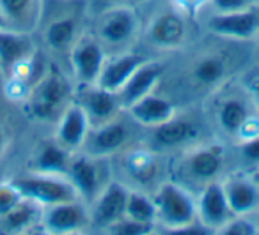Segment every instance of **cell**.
Instances as JSON below:
<instances>
[{
  "instance_id": "1",
  "label": "cell",
  "mask_w": 259,
  "mask_h": 235,
  "mask_svg": "<svg viewBox=\"0 0 259 235\" xmlns=\"http://www.w3.org/2000/svg\"><path fill=\"white\" fill-rule=\"evenodd\" d=\"M11 182L22 193L23 198L32 200L41 207L78 200V193H76L75 186L71 184V181L57 173L34 171V173L18 177Z\"/></svg>"
},
{
  "instance_id": "2",
  "label": "cell",
  "mask_w": 259,
  "mask_h": 235,
  "mask_svg": "<svg viewBox=\"0 0 259 235\" xmlns=\"http://www.w3.org/2000/svg\"><path fill=\"white\" fill-rule=\"evenodd\" d=\"M69 83L61 73L50 71L30 90L29 110L37 121H59L69 99Z\"/></svg>"
},
{
  "instance_id": "3",
  "label": "cell",
  "mask_w": 259,
  "mask_h": 235,
  "mask_svg": "<svg viewBox=\"0 0 259 235\" xmlns=\"http://www.w3.org/2000/svg\"><path fill=\"white\" fill-rule=\"evenodd\" d=\"M153 200L156 205V219H160L170 230L195 223L197 207L190 195L178 184H162Z\"/></svg>"
},
{
  "instance_id": "4",
  "label": "cell",
  "mask_w": 259,
  "mask_h": 235,
  "mask_svg": "<svg viewBox=\"0 0 259 235\" xmlns=\"http://www.w3.org/2000/svg\"><path fill=\"white\" fill-rule=\"evenodd\" d=\"M89 221L87 210L78 200L55 203V205L43 207L41 223L43 228L50 233H69L83 228Z\"/></svg>"
},
{
  "instance_id": "5",
  "label": "cell",
  "mask_w": 259,
  "mask_h": 235,
  "mask_svg": "<svg viewBox=\"0 0 259 235\" xmlns=\"http://www.w3.org/2000/svg\"><path fill=\"white\" fill-rule=\"evenodd\" d=\"M32 57L34 44L27 32L11 29V27L0 29V71L11 76V73L20 64Z\"/></svg>"
},
{
  "instance_id": "6",
  "label": "cell",
  "mask_w": 259,
  "mask_h": 235,
  "mask_svg": "<svg viewBox=\"0 0 259 235\" xmlns=\"http://www.w3.org/2000/svg\"><path fill=\"white\" fill-rule=\"evenodd\" d=\"M208 27L217 36L248 39L259 32V15L252 9L233 13H217L209 18Z\"/></svg>"
},
{
  "instance_id": "7",
  "label": "cell",
  "mask_w": 259,
  "mask_h": 235,
  "mask_svg": "<svg viewBox=\"0 0 259 235\" xmlns=\"http://www.w3.org/2000/svg\"><path fill=\"white\" fill-rule=\"evenodd\" d=\"M197 214L201 217L202 224L211 228H222L227 221L234 217L233 210L229 209L226 193H224V184L219 182H209L202 191L201 198L197 202Z\"/></svg>"
},
{
  "instance_id": "8",
  "label": "cell",
  "mask_w": 259,
  "mask_h": 235,
  "mask_svg": "<svg viewBox=\"0 0 259 235\" xmlns=\"http://www.w3.org/2000/svg\"><path fill=\"white\" fill-rule=\"evenodd\" d=\"M128 189L119 182H110L98 196L96 207L93 212V223L98 228H108L124 217Z\"/></svg>"
},
{
  "instance_id": "9",
  "label": "cell",
  "mask_w": 259,
  "mask_h": 235,
  "mask_svg": "<svg viewBox=\"0 0 259 235\" xmlns=\"http://www.w3.org/2000/svg\"><path fill=\"white\" fill-rule=\"evenodd\" d=\"M87 129H89V117L85 110L78 103L68 104L59 117L57 143H61L68 150L78 149L80 145L85 143Z\"/></svg>"
},
{
  "instance_id": "10",
  "label": "cell",
  "mask_w": 259,
  "mask_h": 235,
  "mask_svg": "<svg viewBox=\"0 0 259 235\" xmlns=\"http://www.w3.org/2000/svg\"><path fill=\"white\" fill-rule=\"evenodd\" d=\"M71 64L76 78L87 85H96L105 64V55L96 41H80L71 53Z\"/></svg>"
},
{
  "instance_id": "11",
  "label": "cell",
  "mask_w": 259,
  "mask_h": 235,
  "mask_svg": "<svg viewBox=\"0 0 259 235\" xmlns=\"http://www.w3.org/2000/svg\"><path fill=\"white\" fill-rule=\"evenodd\" d=\"M162 69L155 64H142L134 71V75L130 76L128 82L121 87V90L117 92L119 104L122 106H132L134 103H137L139 99H142L144 96L151 94L153 87L156 85Z\"/></svg>"
},
{
  "instance_id": "12",
  "label": "cell",
  "mask_w": 259,
  "mask_h": 235,
  "mask_svg": "<svg viewBox=\"0 0 259 235\" xmlns=\"http://www.w3.org/2000/svg\"><path fill=\"white\" fill-rule=\"evenodd\" d=\"M146 62V58L142 55H121V57L114 58V61H105L103 69L100 73L96 85L101 87L105 90L117 94L121 90V87L128 82V78L134 75V71Z\"/></svg>"
},
{
  "instance_id": "13",
  "label": "cell",
  "mask_w": 259,
  "mask_h": 235,
  "mask_svg": "<svg viewBox=\"0 0 259 235\" xmlns=\"http://www.w3.org/2000/svg\"><path fill=\"white\" fill-rule=\"evenodd\" d=\"M68 179L75 186L78 196L91 200L100 191V170L98 164L87 156H76L69 161L68 166Z\"/></svg>"
},
{
  "instance_id": "14",
  "label": "cell",
  "mask_w": 259,
  "mask_h": 235,
  "mask_svg": "<svg viewBox=\"0 0 259 235\" xmlns=\"http://www.w3.org/2000/svg\"><path fill=\"white\" fill-rule=\"evenodd\" d=\"M229 209L234 216H245L259 207V188L252 179H231L224 184Z\"/></svg>"
},
{
  "instance_id": "15",
  "label": "cell",
  "mask_w": 259,
  "mask_h": 235,
  "mask_svg": "<svg viewBox=\"0 0 259 235\" xmlns=\"http://www.w3.org/2000/svg\"><path fill=\"white\" fill-rule=\"evenodd\" d=\"M128 108L132 117L144 126H158L174 117L172 103L153 94H148Z\"/></svg>"
},
{
  "instance_id": "16",
  "label": "cell",
  "mask_w": 259,
  "mask_h": 235,
  "mask_svg": "<svg viewBox=\"0 0 259 235\" xmlns=\"http://www.w3.org/2000/svg\"><path fill=\"white\" fill-rule=\"evenodd\" d=\"M135 25V15L130 9H115L103 18L100 36L108 44H121L134 36Z\"/></svg>"
},
{
  "instance_id": "17",
  "label": "cell",
  "mask_w": 259,
  "mask_h": 235,
  "mask_svg": "<svg viewBox=\"0 0 259 235\" xmlns=\"http://www.w3.org/2000/svg\"><path fill=\"white\" fill-rule=\"evenodd\" d=\"M41 214H43V207L37 205L32 200L22 198V202L15 209H11L6 216L0 217V231L20 233V231L29 230L37 219H41Z\"/></svg>"
},
{
  "instance_id": "18",
  "label": "cell",
  "mask_w": 259,
  "mask_h": 235,
  "mask_svg": "<svg viewBox=\"0 0 259 235\" xmlns=\"http://www.w3.org/2000/svg\"><path fill=\"white\" fill-rule=\"evenodd\" d=\"M80 106L85 110L87 117L94 119V121H105V119L112 117L119 106L117 94L105 90L101 87H94L82 94L80 99Z\"/></svg>"
},
{
  "instance_id": "19",
  "label": "cell",
  "mask_w": 259,
  "mask_h": 235,
  "mask_svg": "<svg viewBox=\"0 0 259 235\" xmlns=\"http://www.w3.org/2000/svg\"><path fill=\"white\" fill-rule=\"evenodd\" d=\"M149 36H151L153 43L160 44V46H174L183 39L185 23L178 15L165 13L153 22L151 29H149Z\"/></svg>"
},
{
  "instance_id": "20",
  "label": "cell",
  "mask_w": 259,
  "mask_h": 235,
  "mask_svg": "<svg viewBox=\"0 0 259 235\" xmlns=\"http://www.w3.org/2000/svg\"><path fill=\"white\" fill-rule=\"evenodd\" d=\"M69 150L64 149L61 143H47L39 150L36 161H34V170L41 173H57L64 175L68 173L69 166Z\"/></svg>"
},
{
  "instance_id": "21",
  "label": "cell",
  "mask_w": 259,
  "mask_h": 235,
  "mask_svg": "<svg viewBox=\"0 0 259 235\" xmlns=\"http://www.w3.org/2000/svg\"><path fill=\"white\" fill-rule=\"evenodd\" d=\"M195 136V128L192 122L181 121V119H169L163 124L155 126L153 138L162 147H176L181 143L188 142Z\"/></svg>"
},
{
  "instance_id": "22",
  "label": "cell",
  "mask_w": 259,
  "mask_h": 235,
  "mask_svg": "<svg viewBox=\"0 0 259 235\" xmlns=\"http://www.w3.org/2000/svg\"><path fill=\"white\" fill-rule=\"evenodd\" d=\"M128 129L121 122H107L93 135V150L96 154H110L124 145Z\"/></svg>"
},
{
  "instance_id": "23",
  "label": "cell",
  "mask_w": 259,
  "mask_h": 235,
  "mask_svg": "<svg viewBox=\"0 0 259 235\" xmlns=\"http://www.w3.org/2000/svg\"><path fill=\"white\" fill-rule=\"evenodd\" d=\"M124 217L137 223H153L156 219V205L155 200L148 195L139 191H130L126 200Z\"/></svg>"
},
{
  "instance_id": "24",
  "label": "cell",
  "mask_w": 259,
  "mask_h": 235,
  "mask_svg": "<svg viewBox=\"0 0 259 235\" xmlns=\"http://www.w3.org/2000/svg\"><path fill=\"white\" fill-rule=\"evenodd\" d=\"M220 166H222L220 156L209 149L197 150L188 157V170L195 179H201V181L213 179L220 171Z\"/></svg>"
},
{
  "instance_id": "25",
  "label": "cell",
  "mask_w": 259,
  "mask_h": 235,
  "mask_svg": "<svg viewBox=\"0 0 259 235\" xmlns=\"http://www.w3.org/2000/svg\"><path fill=\"white\" fill-rule=\"evenodd\" d=\"M34 9V0H0V13L8 22V27L23 30L30 20Z\"/></svg>"
},
{
  "instance_id": "26",
  "label": "cell",
  "mask_w": 259,
  "mask_h": 235,
  "mask_svg": "<svg viewBox=\"0 0 259 235\" xmlns=\"http://www.w3.org/2000/svg\"><path fill=\"white\" fill-rule=\"evenodd\" d=\"M219 121L227 133H238L248 122V110L241 101L227 99L219 110Z\"/></svg>"
},
{
  "instance_id": "27",
  "label": "cell",
  "mask_w": 259,
  "mask_h": 235,
  "mask_svg": "<svg viewBox=\"0 0 259 235\" xmlns=\"http://www.w3.org/2000/svg\"><path fill=\"white\" fill-rule=\"evenodd\" d=\"M76 32V22L73 18H59L54 20L50 25L47 27L45 32V39H47L48 46L54 50H62V48L69 46L73 43V37Z\"/></svg>"
},
{
  "instance_id": "28",
  "label": "cell",
  "mask_w": 259,
  "mask_h": 235,
  "mask_svg": "<svg viewBox=\"0 0 259 235\" xmlns=\"http://www.w3.org/2000/svg\"><path fill=\"white\" fill-rule=\"evenodd\" d=\"M226 75L224 61L219 57H204L197 62L194 69V76L201 85H213L220 82Z\"/></svg>"
},
{
  "instance_id": "29",
  "label": "cell",
  "mask_w": 259,
  "mask_h": 235,
  "mask_svg": "<svg viewBox=\"0 0 259 235\" xmlns=\"http://www.w3.org/2000/svg\"><path fill=\"white\" fill-rule=\"evenodd\" d=\"M151 226L153 223H137V221H132L128 217H122L117 223L108 226L107 230L115 235H144L151 231Z\"/></svg>"
},
{
  "instance_id": "30",
  "label": "cell",
  "mask_w": 259,
  "mask_h": 235,
  "mask_svg": "<svg viewBox=\"0 0 259 235\" xmlns=\"http://www.w3.org/2000/svg\"><path fill=\"white\" fill-rule=\"evenodd\" d=\"M22 193L16 189V186L13 182L0 184V217L6 216L11 209H15L22 202Z\"/></svg>"
},
{
  "instance_id": "31",
  "label": "cell",
  "mask_w": 259,
  "mask_h": 235,
  "mask_svg": "<svg viewBox=\"0 0 259 235\" xmlns=\"http://www.w3.org/2000/svg\"><path fill=\"white\" fill-rule=\"evenodd\" d=\"M257 224H254L252 221H247V217L234 216L231 221H227L222 228H220V233L224 235H254L257 233Z\"/></svg>"
},
{
  "instance_id": "32",
  "label": "cell",
  "mask_w": 259,
  "mask_h": 235,
  "mask_svg": "<svg viewBox=\"0 0 259 235\" xmlns=\"http://www.w3.org/2000/svg\"><path fill=\"white\" fill-rule=\"evenodd\" d=\"M250 0H213V6L219 13H233L247 9Z\"/></svg>"
},
{
  "instance_id": "33",
  "label": "cell",
  "mask_w": 259,
  "mask_h": 235,
  "mask_svg": "<svg viewBox=\"0 0 259 235\" xmlns=\"http://www.w3.org/2000/svg\"><path fill=\"white\" fill-rule=\"evenodd\" d=\"M241 156L250 163H259V135H255L254 138L247 140L241 145Z\"/></svg>"
},
{
  "instance_id": "34",
  "label": "cell",
  "mask_w": 259,
  "mask_h": 235,
  "mask_svg": "<svg viewBox=\"0 0 259 235\" xmlns=\"http://www.w3.org/2000/svg\"><path fill=\"white\" fill-rule=\"evenodd\" d=\"M6 149H8V135H6L4 128L0 126V157L4 156Z\"/></svg>"
},
{
  "instance_id": "35",
  "label": "cell",
  "mask_w": 259,
  "mask_h": 235,
  "mask_svg": "<svg viewBox=\"0 0 259 235\" xmlns=\"http://www.w3.org/2000/svg\"><path fill=\"white\" fill-rule=\"evenodd\" d=\"M252 92H254L255 103H257V106H259V83H255V85L252 87Z\"/></svg>"
},
{
  "instance_id": "36",
  "label": "cell",
  "mask_w": 259,
  "mask_h": 235,
  "mask_svg": "<svg viewBox=\"0 0 259 235\" xmlns=\"http://www.w3.org/2000/svg\"><path fill=\"white\" fill-rule=\"evenodd\" d=\"M252 181H254V184L255 186H257V188H259V171H255V173H252Z\"/></svg>"
},
{
  "instance_id": "37",
  "label": "cell",
  "mask_w": 259,
  "mask_h": 235,
  "mask_svg": "<svg viewBox=\"0 0 259 235\" xmlns=\"http://www.w3.org/2000/svg\"><path fill=\"white\" fill-rule=\"evenodd\" d=\"M255 13H257V15H259V4H257V9H255Z\"/></svg>"
},
{
  "instance_id": "38",
  "label": "cell",
  "mask_w": 259,
  "mask_h": 235,
  "mask_svg": "<svg viewBox=\"0 0 259 235\" xmlns=\"http://www.w3.org/2000/svg\"><path fill=\"white\" fill-rule=\"evenodd\" d=\"M257 228H259V226H257Z\"/></svg>"
}]
</instances>
